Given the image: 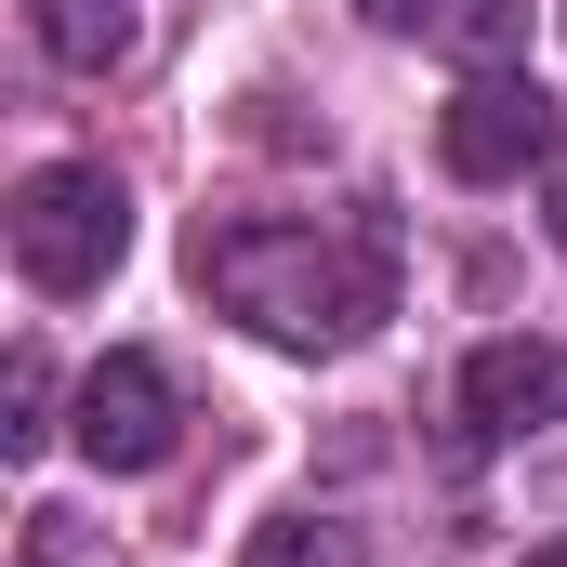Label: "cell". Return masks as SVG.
Masks as SVG:
<instances>
[{"label": "cell", "instance_id": "obj_4", "mask_svg": "<svg viewBox=\"0 0 567 567\" xmlns=\"http://www.w3.org/2000/svg\"><path fill=\"white\" fill-rule=\"evenodd\" d=\"M66 435H80V462H93V475H158V462H172V435H185V396H172V370H158L145 343H120V357H93V370H80Z\"/></svg>", "mask_w": 567, "mask_h": 567}, {"label": "cell", "instance_id": "obj_10", "mask_svg": "<svg viewBox=\"0 0 567 567\" xmlns=\"http://www.w3.org/2000/svg\"><path fill=\"white\" fill-rule=\"evenodd\" d=\"M27 555H40V567H80V515L40 502V515H27Z\"/></svg>", "mask_w": 567, "mask_h": 567}, {"label": "cell", "instance_id": "obj_12", "mask_svg": "<svg viewBox=\"0 0 567 567\" xmlns=\"http://www.w3.org/2000/svg\"><path fill=\"white\" fill-rule=\"evenodd\" d=\"M542 225H555V251H567V158L542 172Z\"/></svg>", "mask_w": 567, "mask_h": 567}, {"label": "cell", "instance_id": "obj_6", "mask_svg": "<svg viewBox=\"0 0 567 567\" xmlns=\"http://www.w3.org/2000/svg\"><path fill=\"white\" fill-rule=\"evenodd\" d=\"M27 27H40V53L80 66V80H106V66L133 53V0H27Z\"/></svg>", "mask_w": 567, "mask_h": 567}, {"label": "cell", "instance_id": "obj_8", "mask_svg": "<svg viewBox=\"0 0 567 567\" xmlns=\"http://www.w3.org/2000/svg\"><path fill=\"white\" fill-rule=\"evenodd\" d=\"M449 53L488 80V66H515L528 53V0H449Z\"/></svg>", "mask_w": 567, "mask_h": 567}, {"label": "cell", "instance_id": "obj_13", "mask_svg": "<svg viewBox=\"0 0 567 567\" xmlns=\"http://www.w3.org/2000/svg\"><path fill=\"white\" fill-rule=\"evenodd\" d=\"M528 567H567V542H542V555H528Z\"/></svg>", "mask_w": 567, "mask_h": 567}, {"label": "cell", "instance_id": "obj_7", "mask_svg": "<svg viewBox=\"0 0 567 567\" xmlns=\"http://www.w3.org/2000/svg\"><path fill=\"white\" fill-rule=\"evenodd\" d=\"M238 567H370V555H357V528H330V515H265V528L238 542Z\"/></svg>", "mask_w": 567, "mask_h": 567}, {"label": "cell", "instance_id": "obj_1", "mask_svg": "<svg viewBox=\"0 0 567 567\" xmlns=\"http://www.w3.org/2000/svg\"><path fill=\"white\" fill-rule=\"evenodd\" d=\"M198 290L265 330L278 357H343L396 317V225L383 212H238V225H198Z\"/></svg>", "mask_w": 567, "mask_h": 567}, {"label": "cell", "instance_id": "obj_2", "mask_svg": "<svg viewBox=\"0 0 567 567\" xmlns=\"http://www.w3.org/2000/svg\"><path fill=\"white\" fill-rule=\"evenodd\" d=\"M120 251H133V198H120V172H93V158H40V172L13 185V265H27V290L93 303V290L120 278Z\"/></svg>", "mask_w": 567, "mask_h": 567}, {"label": "cell", "instance_id": "obj_9", "mask_svg": "<svg viewBox=\"0 0 567 567\" xmlns=\"http://www.w3.org/2000/svg\"><path fill=\"white\" fill-rule=\"evenodd\" d=\"M0 410H13V423H0V449H13V462H40V449H53V370H40V343L13 357V396H0Z\"/></svg>", "mask_w": 567, "mask_h": 567}, {"label": "cell", "instance_id": "obj_11", "mask_svg": "<svg viewBox=\"0 0 567 567\" xmlns=\"http://www.w3.org/2000/svg\"><path fill=\"white\" fill-rule=\"evenodd\" d=\"M370 27H449V0H357Z\"/></svg>", "mask_w": 567, "mask_h": 567}, {"label": "cell", "instance_id": "obj_5", "mask_svg": "<svg viewBox=\"0 0 567 567\" xmlns=\"http://www.w3.org/2000/svg\"><path fill=\"white\" fill-rule=\"evenodd\" d=\"M462 423L475 435H528V423H567V343L542 330H502L462 357Z\"/></svg>", "mask_w": 567, "mask_h": 567}, {"label": "cell", "instance_id": "obj_3", "mask_svg": "<svg viewBox=\"0 0 567 567\" xmlns=\"http://www.w3.org/2000/svg\"><path fill=\"white\" fill-rule=\"evenodd\" d=\"M435 158H449L462 185L555 172V158H567V106L528 80V66H488V80H462V93H449V120H435Z\"/></svg>", "mask_w": 567, "mask_h": 567}]
</instances>
